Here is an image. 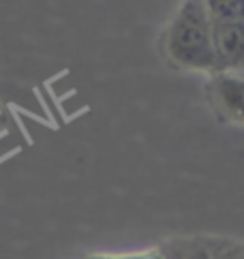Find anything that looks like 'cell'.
<instances>
[{"instance_id": "6da1fadb", "label": "cell", "mask_w": 244, "mask_h": 259, "mask_svg": "<svg viewBox=\"0 0 244 259\" xmlns=\"http://www.w3.org/2000/svg\"><path fill=\"white\" fill-rule=\"evenodd\" d=\"M170 64L184 71H199L206 75L217 73L212 48V24L201 0H184L167 24L161 41Z\"/></svg>"}, {"instance_id": "7a4b0ae2", "label": "cell", "mask_w": 244, "mask_h": 259, "mask_svg": "<svg viewBox=\"0 0 244 259\" xmlns=\"http://www.w3.org/2000/svg\"><path fill=\"white\" fill-rule=\"evenodd\" d=\"M206 97L223 120L244 126V73H214L206 84Z\"/></svg>"}, {"instance_id": "3957f363", "label": "cell", "mask_w": 244, "mask_h": 259, "mask_svg": "<svg viewBox=\"0 0 244 259\" xmlns=\"http://www.w3.org/2000/svg\"><path fill=\"white\" fill-rule=\"evenodd\" d=\"M217 73H244V22H210Z\"/></svg>"}, {"instance_id": "277c9868", "label": "cell", "mask_w": 244, "mask_h": 259, "mask_svg": "<svg viewBox=\"0 0 244 259\" xmlns=\"http://www.w3.org/2000/svg\"><path fill=\"white\" fill-rule=\"evenodd\" d=\"M165 259H214V242L204 238H180L161 246Z\"/></svg>"}, {"instance_id": "5b68a950", "label": "cell", "mask_w": 244, "mask_h": 259, "mask_svg": "<svg viewBox=\"0 0 244 259\" xmlns=\"http://www.w3.org/2000/svg\"><path fill=\"white\" fill-rule=\"evenodd\" d=\"M210 22H244V0H208Z\"/></svg>"}, {"instance_id": "8992f818", "label": "cell", "mask_w": 244, "mask_h": 259, "mask_svg": "<svg viewBox=\"0 0 244 259\" xmlns=\"http://www.w3.org/2000/svg\"><path fill=\"white\" fill-rule=\"evenodd\" d=\"M214 259H244V244L214 242Z\"/></svg>"}, {"instance_id": "52a82bcc", "label": "cell", "mask_w": 244, "mask_h": 259, "mask_svg": "<svg viewBox=\"0 0 244 259\" xmlns=\"http://www.w3.org/2000/svg\"><path fill=\"white\" fill-rule=\"evenodd\" d=\"M90 259H165L161 251H150L142 255H125V257H90Z\"/></svg>"}]
</instances>
